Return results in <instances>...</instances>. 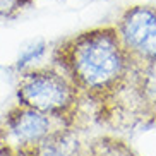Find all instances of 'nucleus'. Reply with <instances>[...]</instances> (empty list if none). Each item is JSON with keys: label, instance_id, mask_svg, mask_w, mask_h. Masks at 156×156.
Returning <instances> with one entry per match:
<instances>
[{"label": "nucleus", "instance_id": "f257e3e1", "mask_svg": "<svg viewBox=\"0 0 156 156\" xmlns=\"http://www.w3.org/2000/svg\"><path fill=\"white\" fill-rule=\"evenodd\" d=\"M55 60L81 94L100 98L119 89L132 65L115 26L74 34L57 48Z\"/></svg>", "mask_w": 156, "mask_h": 156}, {"label": "nucleus", "instance_id": "f03ea898", "mask_svg": "<svg viewBox=\"0 0 156 156\" xmlns=\"http://www.w3.org/2000/svg\"><path fill=\"white\" fill-rule=\"evenodd\" d=\"M81 93L60 67H38L24 72L17 83L21 105L67 120L79 103Z\"/></svg>", "mask_w": 156, "mask_h": 156}, {"label": "nucleus", "instance_id": "7ed1b4c3", "mask_svg": "<svg viewBox=\"0 0 156 156\" xmlns=\"http://www.w3.org/2000/svg\"><path fill=\"white\" fill-rule=\"evenodd\" d=\"M65 122L67 120L55 119L17 103L5 113L0 125V141L10 154H14L33 147L55 129L65 125Z\"/></svg>", "mask_w": 156, "mask_h": 156}, {"label": "nucleus", "instance_id": "20e7f679", "mask_svg": "<svg viewBox=\"0 0 156 156\" xmlns=\"http://www.w3.org/2000/svg\"><path fill=\"white\" fill-rule=\"evenodd\" d=\"M115 28L132 62L156 60V7H130L120 16Z\"/></svg>", "mask_w": 156, "mask_h": 156}, {"label": "nucleus", "instance_id": "39448f33", "mask_svg": "<svg viewBox=\"0 0 156 156\" xmlns=\"http://www.w3.org/2000/svg\"><path fill=\"white\" fill-rule=\"evenodd\" d=\"M84 144L76 132L65 125L55 129L29 149L10 156H84Z\"/></svg>", "mask_w": 156, "mask_h": 156}, {"label": "nucleus", "instance_id": "423d86ee", "mask_svg": "<svg viewBox=\"0 0 156 156\" xmlns=\"http://www.w3.org/2000/svg\"><path fill=\"white\" fill-rule=\"evenodd\" d=\"M127 79H132L136 91L147 105H156V60L132 62Z\"/></svg>", "mask_w": 156, "mask_h": 156}]
</instances>
